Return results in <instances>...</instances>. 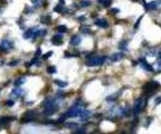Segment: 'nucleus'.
<instances>
[{"label": "nucleus", "instance_id": "nucleus-22", "mask_svg": "<svg viewBox=\"0 0 161 134\" xmlns=\"http://www.w3.org/2000/svg\"><path fill=\"white\" fill-rule=\"evenodd\" d=\"M90 5H91V2L90 1V0H82V1H81V6L83 8H87V7H89Z\"/></svg>", "mask_w": 161, "mask_h": 134}, {"label": "nucleus", "instance_id": "nucleus-36", "mask_svg": "<svg viewBox=\"0 0 161 134\" xmlns=\"http://www.w3.org/2000/svg\"><path fill=\"white\" fill-rule=\"evenodd\" d=\"M158 63H161V52L158 54Z\"/></svg>", "mask_w": 161, "mask_h": 134}, {"label": "nucleus", "instance_id": "nucleus-29", "mask_svg": "<svg viewBox=\"0 0 161 134\" xmlns=\"http://www.w3.org/2000/svg\"><path fill=\"white\" fill-rule=\"evenodd\" d=\"M6 104H7V106H9V107H12V106H13V104H14V102H13V100H12V99H9L8 102H6Z\"/></svg>", "mask_w": 161, "mask_h": 134}, {"label": "nucleus", "instance_id": "nucleus-1", "mask_svg": "<svg viewBox=\"0 0 161 134\" xmlns=\"http://www.w3.org/2000/svg\"><path fill=\"white\" fill-rule=\"evenodd\" d=\"M58 109V106L53 99H47L45 102V106L44 110V114L45 115H54Z\"/></svg>", "mask_w": 161, "mask_h": 134}, {"label": "nucleus", "instance_id": "nucleus-26", "mask_svg": "<svg viewBox=\"0 0 161 134\" xmlns=\"http://www.w3.org/2000/svg\"><path fill=\"white\" fill-rule=\"evenodd\" d=\"M54 11H56V12H63V11H64V9H63V7L59 4V5H58V6H56L55 7V9H54Z\"/></svg>", "mask_w": 161, "mask_h": 134}, {"label": "nucleus", "instance_id": "nucleus-39", "mask_svg": "<svg viewBox=\"0 0 161 134\" xmlns=\"http://www.w3.org/2000/svg\"><path fill=\"white\" fill-rule=\"evenodd\" d=\"M134 1H136V0H134Z\"/></svg>", "mask_w": 161, "mask_h": 134}, {"label": "nucleus", "instance_id": "nucleus-30", "mask_svg": "<svg viewBox=\"0 0 161 134\" xmlns=\"http://www.w3.org/2000/svg\"><path fill=\"white\" fill-rule=\"evenodd\" d=\"M52 54H53V52H48L46 54H44V55L43 56V58H44V59H47V58H49Z\"/></svg>", "mask_w": 161, "mask_h": 134}, {"label": "nucleus", "instance_id": "nucleus-25", "mask_svg": "<svg viewBox=\"0 0 161 134\" xmlns=\"http://www.w3.org/2000/svg\"><path fill=\"white\" fill-rule=\"evenodd\" d=\"M155 54H156V49H154V48H151V49L148 51L147 55H148V56H154V55H155Z\"/></svg>", "mask_w": 161, "mask_h": 134}, {"label": "nucleus", "instance_id": "nucleus-16", "mask_svg": "<svg viewBox=\"0 0 161 134\" xmlns=\"http://www.w3.org/2000/svg\"><path fill=\"white\" fill-rule=\"evenodd\" d=\"M15 117H11V116H3L0 118V124H7L11 122L12 120H14Z\"/></svg>", "mask_w": 161, "mask_h": 134}, {"label": "nucleus", "instance_id": "nucleus-7", "mask_svg": "<svg viewBox=\"0 0 161 134\" xmlns=\"http://www.w3.org/2000/svg\"><path fill=\"white\" fill-rule=\"evenodd\" d=\"M38 30L37 27H33V28H30L28 30H26L25 33H24V38L25 39H31V38H34L35 37V33L36 31Z\"/></svg>", "mask_w": 161, "mask_h": 134}, {"label": "nucleus", "instance_id": "nucleus-6", "mask_svg": "<svg viewBox=\"0 0 161 134\" xmlns=\"http://www.w3.org/2000/svg\"><path fill=\"white\" fill-rule=\"evenodd\" d=\"M12 47H13L12 42L8 40H3L1 41V43H0V51H2V52H8Z\"/></svg>", "mask_w": 161, "mask_h": 134}, {"label": "nucleus", "instance_id": "nucleus-28", "mask_svg": "<svg viewBox=\"0 0 161 134\" xmlns=\"http://www.w3.org/2000/svg\"><path fill=\"white\" fill-rule=\"evenodd\" d=\"M66 127L67 128H76L77 127V124H76V123H68V124H66Z\"/></svg>", "mask_w": 161, "mask_h": 134}, {"label": "nucleus", "instance_id": "nucleus-37", "mask_svg": "<svg viewBox=\"0 0 161 134\" xmlns=\"http://www.w3.org/2000/svg\"><path fill=\"white\" fill-rule=\"evenodd\" d=\"M59 1H60L61 4H64V3H65V0H59Z\"/></svg>", "mask_w": 161, "mask_h": 134}, {"label": "nucleus", "instance_id": "nucleus-18", "mask_svg": "<svg viewBox=\"0 0 161 134\" xmlns=\"http://www.w3.org/2000/svg\"><path fill=\"white\" fill-rule=\"evenodd\" d=\"M90 111H87V110H82V112L80 113V115H79V116L81 117V119H87L88 117H90Z\"/></svg>", "mask_w": 161, "mask_h": 134}, {"label": "nucleus", "instance_id": "nucleus-34", "mask_svg": "<svg viewBox=\"0 0 161 134\" xmlns=\"http://www.w3.org/2000/svg\"><path fill=\"white\" fill-rule=\"evenodd\" d=\"M120 11L119 10H117L116 8H113V9H111V12L112 13H117V12H119Z\"/></svg>", "mask_w": 161, "mask_h": 134}, {"label": "nucleus", "instance_id": "nucleus-2", "mask_svg": "<svg viewBox=\"0 0 161 134\" xmlns=\"http://www.w3.org/2000/svg\"><path fill=\"white\" fill-rule=\"evenodd\" d=\"M105 61H106L105 56H93L86 62V65L88 67H97L103 65Z\"/></svg>", "mask_w": 161, "mask_h": 134}, {"label": "nucleus", "instance_id": "nucleus-31", "mask_svg": "<svg viewBox=\"0 0 161 134\" xmlns=\"http://www.w3.org/2000/svg\"><path fill=\"white\" fill-rule=\"evenodd\" d=\"M65 119H66V116L63 115L61 117H59V118L58 119V123H62V122H64V120H65Z\"/></svg>", "mask_w": 161, "mask_h": 134}, {"label": "nucleus", "instance_id": "nucleus-8", "mask_svg": "<svg viewBox=\"0 0 161 134\" xmlns=\"http://www.w3.org/2000/svg\"><path fill=\"white\" fill-rule=\"evenodd\" d=\"M157 87H159V84H158L157 82H151V83H148V84L144 86V88L146 89L147 92H149V91H154V90H155Z\"/></svg>", "mask_w": 161, "mask_h": 134}, {"label": "nucleus", "instance_id": "nucleus-21", "mask_svg": "<svg viewBox=\"0 0 161 134\" xmlns=\"http://www.w3.org/2000/svg\"><path fill=\"white\" fill-rule=\"evenodd\" d=\"M127 45H128V41H122L119 44V48L122 49V50H126L127 49Z\"/></svg>", "mask_w": 161, "mask_h": 134}, {"label": "nucleus", "instance_id": "nucleus-5", "mask_svg": "<svg viewBox=\"0 0 161 134\" xmlns=\"http://www.w3.org/2000/svg\"><path fill=\"white\" fill-rule=\"evenodd\" d=\"M35 117H36V112L35 111H28L24 115V116H22L21 122H30L32 120H34Z\"/></svg>", "mask_w": 161, "mask_h": 134}, {"label": "nucleus", "instance_id": "nucleus-10", "mask_svg": "<svg viewBox=\"0 0 161 134\" xmlns=\"http://www.w3.org/2000/svg\"><path fill=\"white\" fill-rule=\"evenodd\" d=\"M140 64L141 65V67L145 71H153V67L150 64H148L145 59H140Z\"/></svg>", "mask_w": 161, "mask_h": 134}, {"label": "nucleus", "instance_id": "nucleus-14", "mask_svg": "<svg viewBox=\"0 0 161 134\" xmlns=\"http://www.w3.org/2000/svg\"><path fill=\"white\" fill-rule=\"evenodd\" d=\"M80 42H81V38H80L79 36H74V37H72V39H71V41H70L71 45H74V46L79 45Z\"/></svg>", "mask_w": 161, "mask_h": 134}, {"label": "nucleus", "instance_id": "nucleus-9", "mask_svg": "<svg viewBox=\"0 0 161 134\" xmlns=\"http://www.w3.org/2000/svg\"><path fill=\"white\" fill-rule=\"evenodd\" d=\"M94 24H95L96 25H97V26L102 27V28H107V27H108V25H109L108 23V21L105 20V19H98V20H96Z\"/></svg>", "mask_w": 161, "mask_h": 134}, {"label": "nucleus", "instance_id": "nucleus-12", "mask_svg": "<svg viewBox=\"0 0 161 134\" xmlns=\"http://www.w3.org/2000/svg\"><path fill=\"white\" fill-rule=\"evenodd\" d=\"M52 43L55 44V45H60L62 44V35H56L54 36V38L52 39Z\"/></svg>", "mask_w": 161, "mask_h": 134}, {"label": "nucleus", "instance_id": "nucleus-20", "mask_svg": "<svg viewBox=\"0 0 161 134\" xmlns=\"http://www.w3.org/2000/svg\"><path fill=\"white\" fill-rule=\"evenodd\" d=\"M41 22H42L43 24H49L50 22H51V17H50L49 15H47V16H43V17L41 18Z\"/></svg>", "mask_w": 161, "mask_h": 134}, {"label": "nucleus", "instance_id": "nucleus-24", "mask_svg": "<svg viewBox=\"0 0 161 134\" xmlns=\"http://www.w3.org/2000/svg\"><path fill=\"white\" fill-rule=\"evenodd\" d=\"M56 71H57V70H56L55 66H51V67H48V68H47V72L50 73V74L56 73Z\"/></svg>", "mask_w": 161, "mask_h": 134}, {"label": "nucleus", "instance_id": "nucleus-38", "mask_svg": "<svg viewBox=\"0 0 161 134\" xmlns=\"http://www.w3.org/2000/svg\"><path fill=\"white\" fill-rule=\"evenodd\" d=\"M156 1L158 2V4H161V0H156Z\"/></svg>", "mask_w": 161, "mask_h": 134}, {"label": "nucleus", "instance_id": "nucleus-3", "mask_svg": "<svg viewBox=\"0 0 161 134\" xmlns=\"http://www.w3.org/2000/svg\"><path fill=\"white\" fill-rule=\"evenodd\" d=\"M81 112H82V107L79 105H76V106H73L72 108H70L65 114H64V115L66 116V118L76 117V116H79Z\"/></svg>", "mask_w": 161, "mask_h": 134}, {"label": "nucleus", "instance_id": "nucleus-11", "mask_svg": "<svg viewBox=\"0 0 161 134\" xmlns=\"http://www.w3.org/2000/svg\"><path fill=\"white\" fill-rule=\"evenodd\" d=\"M158 5L159 4L157 1H151L145 5V8L147 11H153V10H156L158 8Z\"/></svg>", "mask_w": 161, "mask_h": 134}, {"label": "nucleus", "instance_id": "nucleus-32", "mask_svg": "<svg viewBox=\"0 0 161 134\" xmlns=\"http://www.w3.org/2000/svg\"><path fill=\"white\" fill-rule=\"evenodd\" d=\"M18 63H19V60H13L12 62H10V63H9V65L12 67V66H16Z\"/></svg>", "mask_w": 161, "mask_h": 134}, {"label": "nucleus", "instance_id": "nucleus-17", "mask_svg": "<svg viewBox=\"0 0 161 134\" xmlns=\"http://www.w3.org/2000/svg\"><path fill=\"white\" fill-rule=\"evenodd\" d=\"M26 81V79L25 77H20V78H17L15 81H14V85L15 86H19V85H22L23 84H25Z\"/></svg>", "mask_w": 161, "mask_h": 134}, {"label": "nucleus", "instance_id": "nucleus-13", "mask_svg": "<svg viewBox=\"0 0 161 134\" xmlns=\"http://www.w3.org/2000/svg\"><path fill=\"white\" fill-rule=\"evenodd\" d=\"M124 56V54L122 53H116V54H113L111 55V60L113 62H117V61H120L121 59H122Z\"/></svg>", "mask_w": 161, "mask_h": 134}, {"label": "nucleus", "instance_id": "nucleus-4", "mask_svg": "<svg viewBox=\"0 0 161 134\" xmlns=\"http://www.w3.org/2000/svg\"><path fill=\"white\" fill-rule=\"evenodd\" d=\"M143 105H144V104H143V99H142V97L137 98L136 102H135V104H134V108H133L134 114H135V115L140 114V113L141 112V110L143 109V107H144Z\"/></svg>", "mask_w": 161, "mask_h": 134}, {"label": "nucleus", "instance_id": "nucleus-19", "mask_svg": "<svg viewBox=\"0 0 161 134\" xmlns=\"http://www.w3.org/2000/svg\"><path fill=\"white\" fill-rule=\"evenodd\" d=\"M54 82H55V84H56L58 86H59V87H66L67 84H68L66 82L61 81V80H55Z\"/></svg>", "mask_w": 161, "mask_h": 134}, {"label": "nucleus", "instance_id": "nucleus-33", "mask_svg": "<svg viewBox=\"0 0 161 134\" xmlns=\"http://www.w3.org/2000/svg\"><path fill=\"white\" fill-rule=\"evenodd\" d=\"M38 61H39V59H38L37 57H35V58H33V59L31 60V62H30V63H31V65H32V64H37V63H38Z\"/></svg>", "mask_w": 161, "mask_h": 134}, {"label": "nucleus", "instance_id": "nucleus-27", "mask_svg": "<svg viewBox=\"0 0 161 134\" xmlns=\"http://www.w3.org/2000/svg\"><path fill=\"white\" fill-rule=\"evenodd\" d=\"M74 134H85V129L84 128H77L74 132Z\"/></svg>", "mask_w": 161, "mask_h": 134}, {"label": "nucleus", "instance_id": "nucleus-35", "mask_svg": "<svg viewBox=\"0 0 161 134\" xmlns=\"http://www.w3.org/2000/svg\"><path fill=\"white\" fill-rule=\"evenodd\" d=\"M41 53H42V50H41V48H39L38 50H37V53H36V55H40L41 54Z\"/></svg>", "mask_w": 161, "mask_h": 134}, {"label": "nucleus", "instance_id": "nucleus-15", "mask_svg": "<svg viewBox=\"0 0 161 134\" xmlns=\"http://www.w3.org/2000/svg\"><path fill=\"white\" fill-rule=\"evenodd\" d=\"M22 93H23V90L21 88H19V87H15V88H13L12 90V97H20L22 95Z\"/></svg>", "mask_w": 161, "mask_h": 134}, {"label": "nucleus", "instance_id": "nucleus-23", "mask_svg": "<svg viewBox=\"0 0 161 134\" xmlns=\"http://www.w3.org/2000/svg\"><path fill=\"white\" fill-rule=\"evenodd\" d=\"M57 30L59 32V33H65L67 31V27L65 25H58Z\"/></svg>", "mask_w": 161, "mask_h": 134}]
</instances>
